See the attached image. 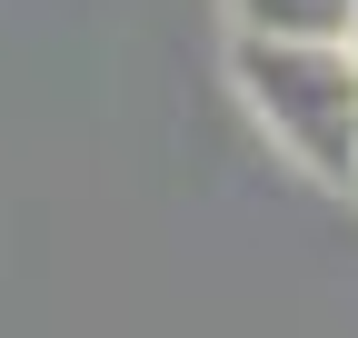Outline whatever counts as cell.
<instances>
[{"label": "cell", "instance_id": "6da1fadb", "mask_svg": "<svg viewBox=\"0 0 358 338\" xmlns=\"http://www.w3.org/2000/svg\"><path fill=\"white\" fill-rule=\"evenodd\" d=\"M229 80L268 140H279L308 179L358 189V70L348 50H308V40H229Z\"/></svg>", "mask_w": 358, "mask_h": 338}, {"label": "cell", "instance_id": "7a4b0ae2", "mask_svg": "<svg viewBox=\"0 0 358 338\" xmlns=\"http://www.w3.org/2000/svg\"><path fill=\"white\" fill-rule=\"evenodd\" d=\"M358 0H229L239 40H308V50H348Z\"/></svg>", "mask_w": 358, "mask_h": 338}, {"label": "cell", "instance_id": "3957f363", "mask_svg": "<svg viewBox=\"0 0 358 338\" xmlns=\"http://www.w3.org/2000/svg\"><path fill=\"white\" fill-rule=\"evenodd\" d=\"M348 70H358V20H348Z\"/></svg>", "mask_w": 358, "mask_h": 338}]
</instances>
